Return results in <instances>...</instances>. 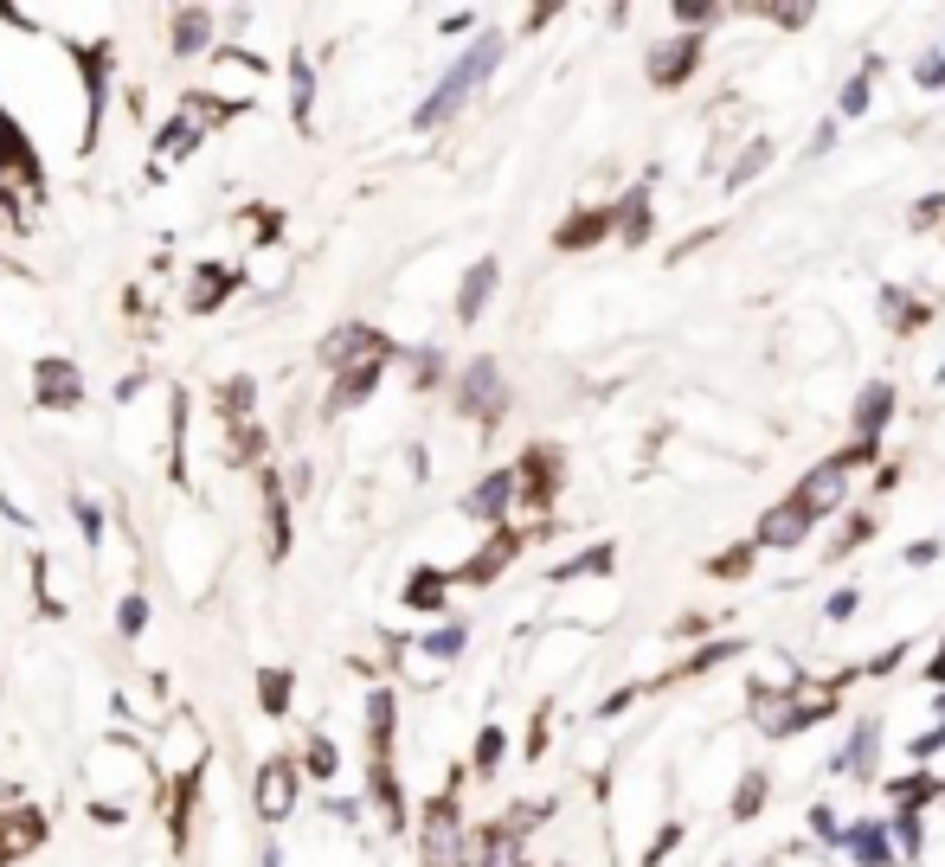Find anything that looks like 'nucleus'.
Masks as SVG:
<instances>
[{
  "instance_id": "obj_1",
  "label": "nucleus",
  "mask_w": 945,
  "mask_h": 867,
  "mask_svg": "<svg viewBox=\"0 0 945 867\" xmlns=\"http://www.w3.org/2000/svg\"><path fill=\"white\" fill-rule=\"evenodd\" d=\"M502 52H509V46H502V33H483V39H476V46H470V52H463L450 72L437 77L432 97L419 103V129H437L444 116H457V110H463V97H470L483 77L496 72V65H502Z\"/></svg>"
},
{
  "instance_id": "obj_2",
  "label": "nucleus",
  "mask_w": 945,
  "mask_h": 867,
  "mask_svg": "<svg viewBox=\"0 0 945 867\" xmlns=\"http://www.w3.org/2000/svg\"><path fill=\"white\" fill-rule=\"evenodd\" d=\"M843 855L856 867H900V849L887 835V816H856L849 835H843Z\"/></svg>"
},
{
  "instance_id": "obj_3",
  "label": "nucleus",
  "mask_w": 945,
  "mask_h": 867,
  "mask_svg": "<svg viewBox=\"0 0 945 867\" xmlns=\"http://www.w3.org/2000/svg\"><path fill=\"white\" fill-rule=\"evenodd\" d=\"M874 752H881V720H856L849 745H836L823 765H830V778H856V784H869V778H874Z\"/></svg>"
},
{
  "instance_id": "obj_4",
  "label": "nucleus",
  "mask_w": 945,
  "mask_h": 867,
  "mask_svg": "<svg viewBox=\"0 0 945 867\" xmlns=\"http://www.w3.org/2000/svg\"><path fill=\"white\" fill-rule=\"evenodd\" d=\"M843 495H849V469H836V456H830V463H817V469L804 476L798 489H792V502L810 507L817 520H823L830 507H843Z\"/></svg>"
},
{
  "instance_id": "obj_5",
  "label": "nucleus",
  "mask_w": 945,
  "mask_h": 867,
  "mask_svg": "<svg viewBox=\"0 0 945 867\" xmlns=\"http://www.w3.org/2000/svg\"><path fill=\"white\" fill-rule=\"evenodd\" d=\"M296 809V765L290 758H271L264 771H258V816L264 822H284Z\"/></svg>"
},
{
  "instance_id": "obj_6",
  "label": "nucleus",
  "mask_w": 945,
  "mask_h": 867,
  "mask_svg": "<svg viewBox=\"0 0 945 867\" xmlns=\"http://www.w3.org/2000/svg\"><path fill=\"white\" fill-rule=\"evenodd\" d=\"M810 527H817V514H810V507H798L792 495H785L779 507H766V520H759V546L785 553V546H798V540L810 533Z\"/></svg>"
},
{
  "instance_id": "obj_7",
  "label": "nucleus",
  "mask_w": 945,
  "mask_h": 867,
  "mask_svg": "<svg viewBox=\"0 0 945 867\" xmlns=\"http://www.w3.org/2000/svg\"><path fill=\"white\" fill-rule=\"evenodd\" d=\"M887 418H894V386H887V379H869V386H862V399H856V412H849V425H856V437H862V443H881Z\"/></svg>"
},
{
  "instance_id": "obj_8",
  "label": "nucleus",
  "mask_w": 945,
  "mask_h": 867,
  "mask_svg": "<svg viewBox=\"0 0 945 867\" xmlns=\"http://www.w3.org/2000/svg\"><path fill=\"white\" fill-rule=\"evenodd\" d=\"M695 65H701V39H669V46L650 52V84L656 90H675Z\"/></svg>"
},
{
  "instance_id": "obj_9",
  "label": "nucleus",
  "mask_w": 945,
  "mask_h": 867,
  "mask_svg": "<svg viewBox=\"0 0 945 867\" xmlns=\"http://www.w3.org/2000/svg\"><path fill=\"white\" fill-rule=\"evenodd\" d=\"M502 373H496V361H476L470 373H463V412H476V418H496L502 412Z\"/></svg>"
},
{
  "instance_id": "obj_10",
  "label": "nucleus",
  "mask_w": 945,
  "mask_h": 867,
  "mask_svg": "<svg viewBox=\"0 0 945 867\" xmlns=\"http://www.w3.org/2000/svg\"><path fill=\"white\" fill-rule=\"evenodd\" d=\"M514 489H521V476H514V469H496V476H483V482L470 489L463 507H470L476 520H502V514L514 507Z\"/></svg>"
},
{
  "instance_id": "obj_11",
  "label": "nucleus",
  "mask_w": 945,
  "mask_h": 867,
  "mask_svg": "<svg viewBox=\"0 0 945 867\" xmlns=\"http://www.w3.org/2000/svg\"><path fill=\"white\" fill-rule=\"evenodd\" d=\"M489 296H496V257H483V264L463 277V289H457V315H463V322H476V315L489 309Z\"/></svg>"
},
{
  "instance_id": "obj_12",
  "label": "nucleus",
  "mask_w": 945,
  "mask_h": 867,
  "mask_svg": "<svg viewBox=\"0 0 945 867\" xmlns=\"http://www.w3.org/2000/svg\"><path fill=\"white\" fill-rule=\"evenodd\" d=\"M887 835H894L900 862H920L927 855V809H894L887 816Z\"/></svg>"
},
{
  "instance_id": "obj_13",
  "label": "nucleus",
  "mask_w": 945,
  "mask_h": 867,
  "mask_svg": "<svg viewBox=\"0 0 945 867\" xmlns=\"http://www.w3.org/2000/svg\"><path fill=\"white\" fill-rule=\"evenodd\" d=\"M772 154H779V142H766V136H753V142L739 148V161L728 167V193H739V187H753L766 167H772Z\"/></svg>"
},
{
  "instance_id": "obj_14",
  "label": "nucleus",
  "mask_w": 945,
  "mask_h": 867,
  "mask_svg": "<svg viewBox=\"0 0 945 867\" xmlns=\"http://www.w3.org/2000/svg\"><path fill=\"white\" fill-rule=\"evenodd\" d=\"M39 405H77V373L65 361L39 366Z\"/></svg>"
},
{
  "instance_id": "obj_15",
  "label": "nucleus",
  "mask_w": 945,
  "mask_h": 867,
  "mask_svg": "<svg viewBox=\"0 0 945 867\" xmlns=\"http://www.w3.org/2000/svg\"><path fill=\"white\" fill-rule=\"evenodd\" d=\"M766 791H772V784H766V771H746V778H739V791H733V803H728V816H733V822H753V816L766 809Z\"/></svg>"
},
{
  "instance_id": "obj_16",
  "label": "nucleus",
  "mask_w": 945,
  "mask_h": 867,
  "mask_svg": "<svg viewBox=\"0 0 945 867\" xmlns=\"http://www.w3.org/2000/svg\"><path fill=\"white\" fill-rule=\"evenodd\" d=\"M618 238H624V244H644V238H650V193H631V200L618 206Z\"/></svg>"
},
{
  "instance_id": "obj_17",
  "label": "nucleus",
  "mask_w": 945,
  "mask_h": 867,
  "mask_svg": "<svg viewBox=\"0 0 945 867\" xmlns=\"http://www.w3.org/2000/svg\"><path fill=\"white\" fill-rule=\"evenodd\" d=\"M881 315H887V322H894L900 335H913V328L927 322V309H920V302H913L907 289H881Z\"/></svg>"
},
{
  "instance_id": "obj_18",
  "label": "nucleus",
  "mask_w": 945,
  "mask_h": 867,
  "mask_svg": "<svg viewBox=\"0 0 945 867\" xmlns=\"http://www.w3.org/2000/svg\"><path fill=\"white\" fill-rule=\"evenodd\" d=\"M39 835H46V822H39V816H33V809H26V816H20V822H7V835H0V862H13V855H20V849H33V842H39Z\"/></svg>"
},
{
  "instance_id": "obj_19",
  "label": "nucleus",
  "mask_w": 945,
  "mask_h": 867,
  "mask_svg": "<svg viewBox=\"0 0 945 867\" xmlns=\"http://www.w3.org/2000/svg\"><path fill=\"white\" fill-rule=\"evenodd\" d=\"M509 553H514V533H502L496 546H483V553H476V566H463V578H470V585H483V578H496V573H502V566H509Z\"/></svg>"
},
{
  "instance_id": "obj_20",
  "label": "nucleus",
  "mask_w": 945,
  "mask_h": 867,
  "mask_svg": "<svg viewBox=\"0 0 945 867\" xmlns=\"http://www.w3.org/2000/svg\"><path fill=\"white\" fill-rule=\"evenodd\" d=\"M869 103H874V77L856 72L843 84V97H836V116H869Z\"/></svg>"
},
{
  "instance_id": "obj_21",
  "label": "nucleus",
  "mask_w": 945,
  "mask_h": 867,
  "mask_svg": "<svg viewBox=\"0 0 945 867\" xmlns=\"http://www.w3.org/2000/svg\"><path fill=\"white\" fill-rule=\"evenodd\" d=\"M373 379H380V361L355 366V373H348V379L335 386V412H341V405H355V399H366V392H373Z\"/></svg>"
},
{
  "instance_id": "obj_22",
  "label": "nucleus",
  "mask_w": 945,
  "mask_h": 867,
  "mask_svg": "<svg viewBox=\"0 0 945 867\" xmlns=\"http://www.w3.org/2000/svg\"><path fill=\"white\" fill-rule=\"evenodd\" d=\"M611 225H618V213H585V218H573V225L560 231V244H567V251H573V244H592V238L611 231Z\"/></svg>"
},
{
  "instance_id": "obj_23",
  "label": "nucleus",
  "mask_w": 945,
  "mask_h": 867,
  "mask_svg": "<svg viewBox=\"0 0 945 867\" xmlns=\"http://www.w3.org/2000/svg\"><path fill=\"white\" fill-rule=\"evenodd\" d=\"M753 553H759V540H746V546H728L721 560H708V573H714V578H746V573H753Z\"/></svg>"
},
{
  "instance_id": "obj_24",
  "label": "nucleus",
  "mask_w": 945,
  "mask_h": 867,
  "mask_svg": "<svg viewBox=\"0 0 945 867\" xmlns=\"http://www.w3.org/2000/svg\"><path fill=\"white\" fill-rule=\"evenodd\" d=\"M810 835H817L823 849H843V835H849V822H836V809H830V803H817V809H810Z\"/></svg>"
},
{
  "instance_id": "obj_25",
  "label": "nucleus",
  "mask_w": 945,
  "mask_h": 867,
  "mask_svg": "<svg viewBox=\"0 0 945 867\" xmlns=\"http://www.w3.org/2000/svg\"><path fill=\"white\" fill-rule=\"evenodd\" d=\"M856 611H862V591H856V585H843V591H830V604H823V617H830V624H849Z\"/></svg>"
},
{
  "instance_id": "obj_26",
  "label": "nucleus",
  "mask_w": 945,
  "mask_h": 867,
  "mask_svg": "<svg viewBox=\"0 0 945 867\" xmlns=\"http://www.w3.org/2000/svg\"><path fill=\"white\" fill-rule=\"evenodd\" d=\"M728 655H739V637H728V643H708L695 662H682V675H708V668H714V662H728Z\"/></svg>"
},
{
  "instance_id": "obj_27",
  "label": "nucleus",
  "mask_w": 945,
  "mask_h": 867,
  "mask_svg": "<svg viewBox=\"0 0 945 867\" xmlns=\"http://www.w3.org/2000/svg\"><path fill=\"white\" fill-rule=\"evenodd\" d=\"M913 77H920V90H945V52H940V46H933V52H920Z\"/></svg>"
},
{
  "instance_id": "obj_28",
  "label": "nucleus",
  "mask_w": 945,
  "mask_h": 867,
  "mask_svg": "<svg viewBox=\"0 0 945 867\" xmlns=\"http://www.w3.org/2000/svg\"><path fill=\"white\" fill-rule=\"evenodd\" d=\"M174 39H181V52H200V39H207V13H181V20H174Z\"/></svg>"
},
{
  "instance_id": "obj_29",
  "label": "nucleus",
  "mask_w": 945,
  "mask_h": 867,
  "mask_svg": "<svg viewBox=\"0 0 945 867\" xmlns=\"http://www.w3.org/2000/svg\"><path fill=\"white\" fill-rule=\"evenodd\" d=\"M611 560H618V553H611V546H592V553H585V560H573V566H560V573H554V578H580V573H611Z\"/></svg>"
},
{
  "instance_id": "obj_30",
  "label": "nucleus",
  "mask_w": 945,
  "mask_h": 867,
  "mask_svg": "<svg viewBox=\"0 0 945 867\" xmlns=\"http://www.w3.org/2000/svg\"><path fill=\"white\" fill-rule=\"evenodd\" d=\"M437 598H444V578H437V573H419V578H412V591H406V604H425V611H437Z\"/></svg>"
},
{
  "instance_id": "obj_31",
  "label": "nucleus",
  "mask_w": 945,
  "mask_h": 867,
  "mask_svg": "<svg viewBox=\"0 0 945 867\" xmlns=\"http://www.w3.org/2000/svg\"><path fill=\"white\" fill-rule=\"evenodd\" d=\"M496 758H502V726H483V739H476V771H496Z\"/></svg>"
},
{
  "instance_id": "obj_32",
  "label": "nucleus",
  "mask_w": 945,
  "mask_h": 867,
  "mask_svg": "<svg viewBox=\"0 0 945 867\" xmlns=\"http://www.w3.org/2000/svg\"><path fill=\"white\" fill-rule=\"evenodd\" d=\"M457 650H463V624H444V630L425 637V655H457Z\"/></svg>"
},
{
  "instance_id": "obj_33",
  "label": "nucleus",
  "mask_w": 945,
  "mask_h": 867,
  "mask_svg": "<svg viewBox=\"0 0 945 867\" xmlns=\"http://www.w3.org/2000/svg\"><path fill=\"white\" fill-rule=\"evenodd\" d=\"M483 867H521V855H514V829H509V835H502V829L489 835V862H483Z\"/></svg>"
},
{
  "instance_id": "obj_34",
  "label": "nucleus",
  "mask_w": 945,
  "mask_h": 867,
  "mask_svg": "<svg viewBox=\"0 0 945 867\" xmlns=\"http://www.w3.org/2000/svg\"><path fill=\"white\" fill-rule=\"evenodd\" d=\"M874 450H881V443H862V437H856V443H849V450L836 456V469H869V463H874Z\"/></svg>"
},
{
  "instance_id": "obj_35",
  "label": "nucleus",
  "mask_w": 945,
  "mask_h": 867,
  "mask_svg": "<svg viewBox=\"0 0 945 867\" xmlns=\"http://www.w3.org/2000/svg\"><path fill=\"white\" fill-rule=\"evenodd\" d=\"M945 752V726H933V732H920L913 745H907V758H940Z\"/></svg>"
},
{
  "instance_id": "obj_36",
  "label": "nucleus",
  "mask_w": 945,
  "mask_h": 867,
  "mask_svg": "<svg viewBox=\"0 0 945 867\" xmlns=\"http://www.w3.org/2000/svg\"><path fill=\"white\" fill-rule=\"evenodd\" d=\"M675 842H682V822H669V829L656 835V842H650V855H644V867H662V855H669Z\"/></svg>"
},
{
  "instance_id": "obj_37",
  "label": "nucleus",
  "mask_w": 945,
  "mask_h": 867,
  "mask_svg": "<svg viewBox=\"0 0 945 867\" xmlns=\"http://www.w3.org/2000/svg\"><path fill=\"white\" fill-rule=\"evenodd\" d=\"M830 148H836V116H823V123H817V136H810V148H804V154L817 161V154H830Z\"/></svg>"
},
{
  "instance_id": "obj_38",
  "label": "nucleus",
  "mask_w": 945,
  "mask_h": 867,
  "mask_svg": "<svg viewBox=\"0 0 945 867\" xmlns=\"http://www.w3.org/2000/svg\"><path fill=\"white\" fill-rule=\"evenodd\" d=\"M309 771H315V778H328V771H335V745H328V739H315V745H309Z\"/></svg>"
},
{
  "instance_id": "obj_39",
  "label": "nucleus",
  "mask_w": 945,
  "mask_h": 867,
  "mask_svg": "<svg viewBox=\"0 0 945 867\" xmlns=\"http://www.w3.org/2000/svg\"><path fill=\"white\" fill-rule=\"evenodd\" d=\"M933 560H940V540H913V546H907V566H913V573L933 566Z\"/></svg>"
},
{
  "instance_id": "obj_40",
  "label": "nucleus",
  "mask_w": 945,
  "mask_h": 867,
  "mask_svg": "<svg viewBox=\"0 0 945 867\" xmlns=\"http://www.w3.org/2000/svg\"><path fill=\"white\" fill-rule=\"evenodd\" d=\"M900 655H907V643H894V650H881V655H874V662H869V675H894V668H900Z\"/></svg>"
},
{
  "instance_id": "obj_41",
  "label": "nucleus",
  "mask_w": 945,
  "mask_h": 867,
  "mask_svg": "<svg viewBox=\"0 0 945 867\" xmlns=\"http://www.w3.org/2000/svg\"><path fill=\"white\" fill-rule=\"evenodd\" d=\"M920 675H927V681H933V688H945V637H940V650H933V662H927V668H920Z\"/></svg>"
},
{
  "instance_id": "obj_42",
  "label": "nucleus",
  "mask_w": 945,
  "mask_h": 867,
  "mask_svg": "<svg viewBox=\"0 0 945 867\" xmlns=\"http://www.w3.org/2000/svg\"><path fill=\"white\" fill-rule=\"evenodd\" d=\"M675 20H688V26H708V20H714V7H675Z\"/></svg>"
},
{
  "instance_id": "obj_43",
  "label": "nucleus",
  "mask_w": 945,
  "mask_h": 867,
  "mask_svg": "<svg viewBox=\"0 0 945 867\" xmlns=\"http://www.w3.org/2000/svg\"><path fill=\"white\" fill-rule=\"evenodd\" d=\"M940 726H945V694H940Z\"/></svg>"
}]
</instances>
